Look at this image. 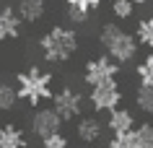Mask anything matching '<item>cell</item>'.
<instances>
[{
  "label": "cell",
  "instance_id": "30bf717a",
  "mask_svg": "<svg viewBox=\"0 0 153 148\" xmlns=\"http://www.w3.org/2000/svg\"><path fill=\"white\" fill-rule=\"evenodd\" d=\"M21 21L24 18L18 16V10H13L10 5H3L0 8V39H16L21 31Z\"/></svg>",
  "mask_w": 153,
  "mask_h": 148
},
{
  "label": "cell",
  "instance_id": "7c38bea8",
  "mask_svg": "<svg viewBox=\"0 0 153 148\" xmlns=\"http://www.w3.org/2000/svg\"><path fill=\"white\" fill-rule=\"evenodd\" d=\"M0 148H26V138L21 132V127L3 125L0 127Z\"/></svg>",
  "mask_w": 153,
  "mask_h": 148
},
{
  "label": "cell",
  "instance_id": "7402d4cb",
  "mask_svg": "<svg viewBox=\"0 0 153 148\" xmlns=\"http://www.w3.org/2000/svg\"><path fill=\"white\" fill-rule=\"evenodd\" d=\"M132 3H135V5H145V3H148V0H132Z\"/></svg>",
  "mask_w": 153,
  "mask_h": 148
},
{
  "label": "cell",
  "instance_id": "d6986e66",
  "mask_svg": "<svg viewBox=\"0 0 153 148\" xmlns=\"http://www.w3.org/2000/svg\"><path fill=\"white\" fill-rule=\"evenodd\" d=\"M135 135L140 148H153V122H140L135 127Z\"/></svg>",
  "mask_w": 153,
  "mask_h": 148
},
{
  "label": "cell",
  "instance_id": "8992f818",
  "mask_svg": "<svg viewBox=\"0 0 153 148\" xmlns=\"http://www.w3.org/2000/svg\"><path fill=\"white\" fill-rule=\"evenodd\" d=\"M83 104H86L83 94H81V91H75V89H70V86H68V89H60L55 96H52V107L60 112V117H62L65 122L81 117Z\"/></svg>",
  "mask_w": 153,
  "mask_h": 148
},
{
  "label": "cell",
  "instance_id": "e0dca14e",
  "mask_svg": "<svg viewBox=\"0 0 153 148\" xmlns=\"http://www.w3.org/2000/svg\"><path fill=\"white\" fill-rule=\"evenodd\" d=\"M112 16L117 21H130L135 16V3L132 0H112Z\"/></svg>",
  "mask_w": 153,
  "mask_h": 148
},
{
  "label": "cell",
  "instance_id": "9c48e42d",
  "mask_svg": "<svg viewBox=\"0 0 153 148\" xmlns=\"http://www.w3.org/2000/svg\"><path fill=\"white\" fill-rule=\"evenodd\" d=\"M106 130L112 132V135H117V132H130V130H135V115H132L130 109H125V107L112 109V112L106 115Z\"/></svg>",
  "mask_w": 153,
  "mask_h": 148
},
{
  "label": "cell",
  "instance_id": "4fadbf2b",
  "mask_svg": "<svg viewBox=\"0 0 153 148\" xmlns=\"http://www.w3.org/2000/svg\"><path fill=\"white\" fill-rule=\"evenodd\" d=\"M18 16L29 24H36L44 16V0H21L18 3Z\"/></svg>",
  "mask_w": 153,
  "mask_h": 148
},
{
  "label": "cell",
  "instance_id": "2e32d148",
  "mask_svg": "<svg viewBox=\"0 0 153 148\" xmlns=\"http://www.w3.org/2000/svg\"><path fill=\"white\" fill-rule=\"evenodd\" d=\"M135 107L143 115H153V86H140L135 89Z\"/></svg>",
  "mask_w": 153,
  "mask_h": 148
},
{
  "label": "cell",
  "instance_id": "6da1fadb",
  "mask_svg": "<svg viewBox=\"0 0 153 148\" xmlns=\"http://www.w3.org/2000/svg\"><path fill=\"white\" fill-rule=\"evenodd\" d=\"M99 42L104 52L109 55L112 60H117L120 65H127L137 57V49H140V42H137L135 34L125 31L122 26L117 24H104L101 31H99Z\"/></svg>",
  "mask_w": 153,
  "mask_h": 148
},
{
  "label": "cell",
  "instance_id": "7a4b0ae2",
  "mask_svg": "<svg viewBox=\"0 0 153 148\" xmlns=\"http://www.w3.org/2000/svg\"><path fill=\"white\" fill-rule=\"evenodd\" d=\"M39 47L47 62H65L78 49V34L70 26H52L39 39Z\"/></svg>",
  "mask_w": 153,
  "mask_h": 148
},
{
  "label": "cell",
  "instance_id": "277c9868",
  "mask_svg": "<svg viewBox=\"0 0 153 148\" xmlns=\"http://www.w3.org/2000/svg\"><path fill=\"white\" fill-rule=\"evenodd\" d=\"M122 94L120 83L117 81H106V83H99V86H91V94H88V104L94 107V112H104L109 115L112 109L122 107Z\"/></svg>",
  "mask_w": 153,
  "mask_h": 148
},
{
  "label": "cell",
  "instance_id": "8fae6325",
  "mask_svg": "<svg viewBox=\"0 0 153 148\" xmlns=\"http://www.w3.org/2000/svg\"><path fill=\"white\" fill-rule=\"evenodd\" d=\"M101 3H106V0H68V18L75 24H83L88 13L96 10Z\"/></svg>",
  "mask_w": 153,
  "mask_h": 148
},
{
  "label": "cell",
  "instance_id": "ac0fdd59",
  "mask_svg": "<svg viewBox=\"0 0 153 148\" xmlns=\"http://www.w3.org/2000/svg\"><path fill=\"white\" fill-rule=\"evenodd\" d=\"M109 148H140L135 130H130V132H117V135H112V140H109Z\"/></svg>",
  "mask_w": 153,
  "mask_h": 148
},
{
  "label": "cell",
  "instance_id": "3957f363",
  "mask_svg": "<svg viewBox=\"0 0 153 148\" xmlns=\"http://www.w3.org/2000/svg\"><path fill=\"white\" fill-rule=\"evenodd\" d=\"M16 81H18V86H16L18 99L29 101L31 107H36V104H42V101L55 96L52 94V73H47V70H42L36 65H31L24 73H18Z\"/></svg>",
  "mask_w": 153,
  "mask_h": 148
},
{
  "label": "cell",
  "instance_id": "9a60e30c",
  "mask_svg": "<svg viewBox=\"0 0 153 148\" xmlns=\"http://www.w3.org/2000/svg\"><path fill=\"white\" fill-rule=\"evenodd\" d=\"M135 78L140 86H153V49L135 65Z\"/></svg>",
  "mask_w": 153,
  "mask_h": 148
},
{
  "label": "cell",
  "instance_id": "5bb4252c",
  "mask_svg": "<svg viewBox=\"0 0 153 148\" xmlns=\"http://www.w3.org/2000/svg\"><path fill=\"white\" fill-rule=\"evenodd\" d=\"M135 36H137V42H140V47L153 49V16H145V18L137 21Z\"/></svg>",
  "mask_w": 153,
  "mask_h": 148
},
{
  "label": "cell",
  "instance_id": "44dd1931",
  "mask_svg": "<svg viewBox=\"0 0 153 148\" xmlns=\"http://www.w3.org/2000/svg\"><path fill=\"white\" fill-rule=\"evenodd\" d=\"M42 148H70V140L62 132H52L47 138H42Z\"/></svg>",
  "mask_w": 153,
  "mask_h": 148
},
{
  "label": "cell",
  "instance_id": "52a82bcc",
  "mask_svg": "<svg viewBox=\"0 0 153 148\" xmlns=\"http://www.w3.org/2000/svg\"><path fill=\"white\" fill-rule=\"evenodd\" d=\"M62 122L65 120L60 117V112H57L55 107L39 109V112L31 117V132L36 135V138H47V135H52V132L62 130Z\"/></svg>",
  "mask_w": 153,
  "mask_h": 148
},
{
  "label": "cell",
  "instance_id": "5b68a950",
  "mask_svg": "<svg viewBox=\"0 0 153 148\" xmlns=\"http://www.w3.org/2000/svg\"><path fill=\"white\" fill-rule=\"evenodd\" d=\"M120 75V62L112 60L109 55H99V57H91L83 68V81L88 86H99V83H106V81H117Z\"/></svg>",
  "mask_w": 153,
  "mask_h": 148
},
{
  "label": "cell",
  "instance_id": "ba28073f",
  "mask_svg": "<svg viewBox=\"0 0 153 148\" xmlns=\"http://www.w3.org/2000/svg\"><path fill=\"white\" fill-rule=\"evenodd\" d=\"M104 125L99 117L88 115V117H81L78 120V125H75V135H78V140H83V143H88V146H94L99 138H101V132H104Z\"/></svg>",
  "mask_w": 153,
  "mask_h": 148
},
{
  "label": "cell",
  "instance_id": "ffe728a7",
  "mask_svg": "<svg viewBox=\"0 0 153 148\" xmlns=\"http://www.w3.org/2000/svg\"><path fill=\"white\" fill-rule=\"evenodd\" d=\"M18 99V91L10 89L8 83H0V112H5V109H10L13 104H16Z\"/></svg>",
  "mask_w": 153,
  "mask_h": 148
}]
</instances>
